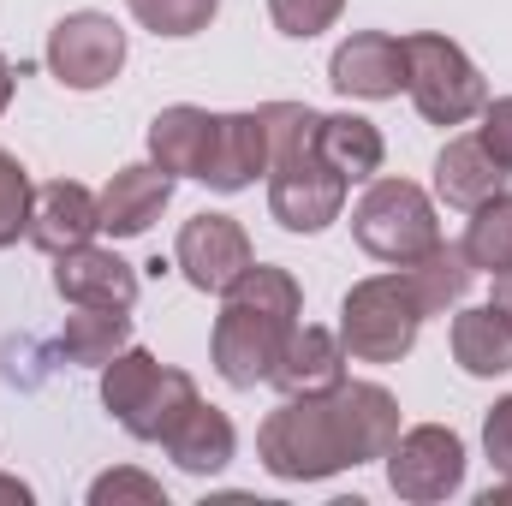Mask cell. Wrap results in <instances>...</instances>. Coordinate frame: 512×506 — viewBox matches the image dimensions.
Segmentation results:
<instances>
[{"label": "cell", "instance_id": "cell-1", "mask_svg": "<svg viewBox=\"0 0 512 506\" xmlns=\"http://www.w3.org/2000/svg\"><path fill=\"white\" fill-rule=\"evenodd\" d=\"M399 441V399L382 381H340L334 393L280 399L256 429V459L280 483H322L352 465L387 459Z\"/></svg>", "mask_w": 512, "mask_h": 506}, {"label": "cell", "instance_id": "cell-2", "mask_svg": "<svg viewBox=\"0 0 512 506\" xmlns=\"http://www.w3.org/2000/svg\"><path fill=\"white\" fill-rule=\"evenodd\" d=\"M298 322H304V286H298V274L274 268V262H251L221 292V316H215V334H209L215 376L227 381V387L268 381Z\"/></svg>", "mask_w": 512, "mask_h": 506}, {"label": "cell", "instance_id": "cell-3", "mask_svg": "<svg viewBox=\"0 0 512 506\" xmlns=\"http://www.w3.org/2000/svg\"><path fill=\"white\" fill-rule=\"evenodd\" d=\"M102 405L131 441H167V429L197 405V381L143 346H126L114 364H102Z\"/></svg>", "mask_w": 512, "mask_h": 506}, {"label": "cell", "instance_id": "cell-4", "mask_svg": "<svg viewBox=\"0 0 512 506\" xmlns=\"http://www.w3.org/2000/svg\"><path fill=\"white\" fill-rule=\"evenodd\" d=\"M423 322L429 316H423L405 268H387V274H370V280H358L346 292V304H340V346L358 364H399V358H411Z\"/></svg>", "mask_w": 512, "mask_h": 506}, {"label": "cell", "instance_id": "cell-5", "mask_svg": "<svg viewBox=\"0 0 512 506\" xmlns=\"http://www.w3.org/2000/svg\"><path fill=\"white\" fill-rule=\"evenodd\" d=\"M405 96L429 126H465L483 114L489 84L453 36L417 30V36H405Z\"/></svg>", "mask_w": 512, "mask_h": 506}, {"label": "cell", "instance_id": "cell-6", "mask_svg": "<svg viewBox=\"0 0 512 506\" xmlns=\"http://www.w3.org/2000/svg\"><path fill=\"white\" fill-rule=\"evenodd\" d=\"M352 239L376 256V262H393V268L417 262V256L441 239L435 197H429L423 185H411V179H382V173H376L370 191H364L358 209H352Z\"/></svg>", "mask_w": 512, "mask_h": 506}, {"label": "cell", "instance_id": "cell-7", "mask_svg": "<svg viewBox=\"0 0 512 506\" xmlns=\"http://www.w3.org/2000/svg\"><path fill=\"white\" fill-rule=\"evenodd\" d=\"M387 489L411 506H435L465 489V441L447 423H417L399 429L387 447Z\"/></svg>", "mask_w": 512, "mask_h": 506}, {"label": "cell", "instance_id": "cell-8", "mask_svg": "<svg viewBox=\"0 0 512 506\" xmlns=\"http://www.w3.org/2000/svg\"><path fill=\"white\" fill-rule=\"evenodd\" d=\"M126 66V30L108 18V12H66L54 30H48V72L54 84L90 96V90H108Z\"/></svg>", "mask_w": 512, "mask_h": 506}, {"label": "cell", "instance_id": "cell-9", "mask_svg": "<svg viewBox=\"0 0 512 506\" xmlns=\"http://www.w3.org/2000/svg\"><path fill=\"white\" fill-rule=\"evenodd\" d=\"M346 179L316 155V149H298L286 161L268 167V215L286 227V233H322L346 215Z\"/></svg>", "mask_w": 512, "mask_h": 506}, {"label": "cell", "instance_id": "cell-10", "mask_svg": "<svg viewBox=\"0 0 512 506\" xmlns=\"http://www.w3.org/2000/svg\"><path fill=\"white\" fill-rule=\"evenodd\" d=\"M256 262L251 233L233 221V215H191L173 239V268L197 286V292H227L245 268Z\"/></svg>", "mask_w": 512, "mask_h": 506}, {"label": "cell", "instance_id": "cell-11", "mask_svg": "<svg viewBox=\"0 0 512 506\" xmlns=\"http://www.w3.org/2000/svg\"><path fill=\"white\" fill-rule=\"evenodd\" d=\"M328 84L352 102H393L405 90V36L352 30L328 60Z\"/></svg>", "mask_w": 512, "mask_h": 506}, {"label": "cell", "instance_id": "cell-12", "mask_svg": "<svg viewBox=\"0 0 512 506\" xmlns=\"http://www.w3.org/2000/svg\"><path fill=\"white\" fill-rule=\"evenodd\" d=\"M54 292L78 310H131L137 304V268L120 251L102 245H78V251L54 256Z\"/></svg>", "mask_w": 512, "mask_h": 506}, {"label": "cell", "instance_id": "cell-13", "mask_svg": "<svg viewBox=\"0 0 512 506\" xmlns=\"http://www.w3.org/2000/svg\"><path fill=\"white\" fill-rule=\"evenodd\" d=\"M167 203H173V173H161L155 161H131V167H120V173L102 185L96 221H102L108 239H137V233H149V227L161 221Z\"/></svg>", "mask_w": 512, "mask_h": 506}, {"label": "cell", "instance_id": "cell-14", "mask_svg": "<svg viewBox=\"0 0 512 506\" xmlns=\"http://www.w3.org/2000/svg\"><path fill=\"white\" fill-rule=\"evenodd\" d=\"M102 233V221H96V191L90 185H78V179H48V185H36V203H30V245L48 256L60 251H78V245H90Z\"/></svg>", "mask_w": 512, "mask_h": 506}, {"label": "cell", "instance_id": "cell-15", "mask_svg": "<svg viewBox=\"0 0 512 506\" xmlns=\"http://www.w3.org/2000/svg\"><path fill=\"white\" fill-rule=\"evenodd\" d=\"M346 364H352V352L340 346V328H316V322H298L268 381L280 387V399L334 393V387L346 381Z\"/></svg>", "mask_w": 512, "mask_h": 506}, {"label": "cell", "instance_id": "cell-16", "mask_svg": "<svg viewBox=\"0 0 512 506\" xmlns=\"http://www.w3.org/2000/svg\"><path fill=\"white\" fill-rule=\"evenodd\" d=\"M268 173V131L262 114H215V137H209V161H203V185L209 191H251Z\"/></svg>", "mask_w": 512, "mask_h": 506}, {"label": "cell", "instance_id": "cell-17", "mask_svg": "<svg viewBox=\"0 0 512 506\" xmlns=\"http://www.w3.org/2000/svg\"><path fill=\"white\" fill-rule=\"evenodd\" d=\"M495 191H507V167L483 149V137L477 131H459V137H447V149L435 155V197L447 203V209H477V203H489Z\"/></svg>", "mask_w": 512, "mask_h": 506}, {"label": "cell", "instance_id": "cell-18", "mask_svg": "<svg viewBox=\"0 0 512 506\" xmlns=\"http://www.w3.org/2000/svg\"><path fill=\"white\" fill-rule=\"evenodd\" d=\"M167 459L179 465V471H191V477H221L233 459H239V429H233V417L227 411H215V405H191L173 429H167Z\"/></svg>", "mask_w": 512, "mask_h": 506}, {"label": "cell", "instance_id": "cell-19", "mask_svg": "<svg viewBox=\"0 0 512 506\" xmlns=\"http://www.w3.org/2000/svg\"><path fill=\"white\" fill-rule=\"evenodd\" d=\"M209 137H215V114L209 108H191V102H173L149 120V161L173 179H197L203 161H209Z\"/></svg>", "mask_w": 512, "mask_h": 506}, {"label": "cell", "instance_id": "cell-20", "mask_svg": "<svg viewBox=\"0 0 512 506\" xmlns=\"http://www.w3.org/2000/svg\"><path fill=\"white\" fill-rule=\"evenodd\" d=\"M447 340H453V364L465 370V376H507L512 370V322L495 310V304H471V310H459L453 316V328H447Z\"/></svg>", "mask_w": 512, "mask_h": 506}, {"label": "cell", "instance_id": "cell-21", "mask_svg": "<svg viewBox=\"0 0 512 506\" xmlns=\"http://www.w3.org/2000/svg\"><path fill=\"white\" fill-rule=\"evenodd\" d=\"M316 155H322L346 185H358V179H376V173H382L387 143L364 114H322V126H316Z\"/></svg>", "mask_w": 512, "mask_h": 506}, {"label": "cell", "instance_id": "cell-22", "mask_svg": "<svg viewBox=\"0 0 512 506\" xmlns=\"http://www.w3.org/2000/svg\"><path fill=\"white\" fill-rule=\"evenodd\" d=\"M471 274H477V268L465 262L459 245H447V239H435L417 262H405V280H411L423 316H447V310H459L465 292H471Z\"/></svg>", "mask_w": 512, "mask_h": 506}, {"label": "cell", "instance_id": "cell-23", "mask_svg": "<svg viewBox=\"0 0 512 506\" xmlns=\"http://www.w3.org/2000/svg\"><path fill=\"white\" fill-rule=\"evenodd\" d=\"M126 346H131V310H84L78 304V316H66V328H60V358L84 364V370L114 364Z\"/></svg>", "mask_w": 512, "mask_h": 506}, {"label": "cell", "instance_id": "cell-24", "mask_svg": "<svg viewBox=\"0 0 512 506\" xmlns=\"http://www.w3.org/2000/svg\"><path fill=\"white\" fill-rule=\"evenodd\" d=\"M459 251H465V262L477 274H489V280L507 274L512 268V191H495L489 203L471 209V227H465Z\"/></svg>", "mask_w": 512, "mask_h": 506}, {"label": "cell", "instance_id": "cell-25", "mask_svg": "<svg viewBox=\"0 0 512 506\" xmlns=\"http://www.w3.org/2000/svg\"><path fill=\"white\" fill-rule=\"evenodd\" d=\"M131 18L143 24V30H155V36H197V30H209L215 24V12H221V0H126Z\"/></svg>", "mask_w": 512, "mask_h": 506}, {"label": "cell", "instance_id": "cell-26", "mask_svg": "<svg viewBox=\"0 0 512 506\" xmlns=\"http://www.w3.org/2000/svg\"><path fill=\"white\" fill-rule=\"evenodd\" d=\"M30 203H36V185L24 173V161L12 149H0V251L30 233Z\"/></svg>", "mask_w": 512, "mask_h": 506}, {"label": "cell", "instance_id": "cell-27", "mask_svg": "<svg viewBox=\"0 0 512 506\" xmlns=\"http://www.w3.org/2000/svg\"><path fill=\"white\" fill-rule=\"evenodd\" d=\"M340 12H346V0H268L274 30H280V36H292V42H310V36L334 30V24H340Z\"/></svg>", "mask_w": 512, "mask_h": 506}, {"label": "cell", "instance_id": "cell-28", "mask_svg": "<svg viewBox=\"0 0 512 506\" xmlns=\"http://www.w3.org/2000/svg\"><path fill=\"white\" fill-rule=\"evenodd\" d=\"M120 501H137V506H167V489L155 483V477H143V471H108V477H96L90 483V506H120Z\"/></svg>", "mask_w": 512, "mask_h": 506}, {"label": "cell", "instance_id": "cell-29", "mask_svg": "<svg viewBox=\"0 0 512 506\" xmlns=\"http://www.w3.org/2000/svg\"><path fill=\"white\" fill-rule=\"evenodd\" d=\"M477 137H483V149L512 173V96H489V102H483V126H477Z\"/></svg>", "mask_w": 512, "mask_h": 506}, {"label": "cell", "instance_id": "cell-30", "mask_svg": "<svg viewBox=\"0 0 512 506\" xmlns=\"http://www.w3.org/2000/svg\"><path fill=\"white\" fill-rule=\"evenodd\" d=\"M483 453H489V465H495L501 477H512V393L495 399L489 417H483Z\"/></svg>", "mask_w": 512, "mask_h": 506}, {"label": "cell", "instance_id": "cell-31", "mask_svg": "<svg viewBox=\"0 0 512 506\" xmlns=\"http://www.w3.org/2000/svg\"><path fill=\"white\" fill-rule=\"evenodd\" d=\"M489 304L512 322V268H507V274H495V298H489Z\"/></svg>", "mask_w": 512, "mask_h": 506}, {"label": "cell", "instance_id": "cell-32", "mask_svg": "<svg viewBox=\"0 0 512 506\" xmlns=\"http://www.w3.org/2000/svg\"><path fill=\"white\" fill-rule=\"evenodd\" d=\"M477 506H512V477H501L495 489H483V495H477Z\"/></svg>", "mask_w": 512, "mask_h": 506}, {"label": "cell", "instance_id": "cell-33", "mask_svg": "<svg viewBox=\"0 0 512 506\" xmlns=\"http://www.w3.org/2000/svg\"><path fill=\"white\" fill-rule=\"evenodd\" d=\"M0 501H30V483H18V477H0Z\"/></svg>", "mask_w": 512, "mask_h": 506}, {"label": "cell", "instance_id": "cell-34", "mask_svg": "<svg viewBox=\"0 0 512 506\" xmlns=\"http://www.w3.org/2000/svg\"><path fill=\"white\" fill-rule=\"evenodd\" d=\"M12 108V66H6V54H0V114Z\"/></svg>", "mask_w": 512, "mask_h": 506}]
</instances>
